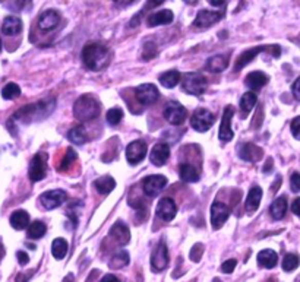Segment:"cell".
<instances>
[{
	"label": "cell",
	"instance_id": "obj_29",
	"mask_svg": "<svg viewBox=\"0 0 300 282\" xmlns=\"http://www.w3.org/2000/svg\"><path fill=\"white\" fill-rule=\"evenodd\" d=\"M94 187L97 189V192L100 195H108L116 187V182H115L113 177L104 175V177H100V178H97L94 182Z\"/></svg>",
	"mask_w": 300,
	"mask_h": 282
},
{
	"label": "cell",
	"instance_id": "obj_16",
	"mask_svg": "<svg viewBox=\"0 0 300 282\" xmlns=\"http://www.w3.org/2000/svg\"><path fill=\"white\" fill-rule=\"evenodd\" d=\"M60 22V13L54 9L44 10L39 18V28L44 32L54 29Z\"/></svg>",
	"mask_w": 300,
	"mask_h": 282
},
{
	"label": "cell",
	"instance_id": "obj_48",
	"mask_svg": "<svg viewBox=\"0 0 300 282\" xmlns=\"http://www.w3.org/2000/svg\"><path fill=\"white\" fill-rule=\"evenodd\" d=\"M100 282H120V281L117 279V276L111 275V273H108V275H106V276H103V279H101Z\"/></svg>",
	"mask_w": 300,
	"mask_h": 282
},
{
	"label": "cell",
	"instance_id": "obj_47",
	"mask_svg": "<svg viewBox=\"0 0 300 282\" xmlns=\"http://www.w3.org/2000/svg\"><path fill=\"white\" fill-rule=\"evenodd\" d=\"M299 205H300V199H299V197H296V199L293 200V204H291V211H293V214L297 215V216L300 215Z\"/></svg>",
	"mask_w": 300,
	"mask_h": 282
},
{
	"label": "cell",
	"instance_id": "obj_41",
	"mask_svg": "<svg viewBox=\"0 0 300 282\" xmlns=\"http://www.w3.org/2000/svg\"><path fill=\"white\" fill-rule=\"evenodd\" d=\"M203 254V246L201 243H196L192 247V250H191V259L194 260V262H199L201 260V257H202Z\"/></svg>",
	"mask_w": 300,
	"mask_h": 282
},
{
	"label": "cell",
	"instance_id": "obj_10",
	"mask_svg": "<svg viewBox=\"0 0 300 282\" xmlns=\"http://www.w3.org/2000/svg\"><path fill=\"white\" fill-rule=\"evenodd\" d=\"M230 216V208L223 202H218L215 200L211 205V225H213L214 230H218L221 228L226 221L229 219Z\"/></svg>",
	"mask_w": 300,
	"mask_h": 282
},
{
	"label": "cell",
	"instance_id": "obj_25",
	"mask_svg": "<svg viewBox=\"0 0 300 282\" xmlns=\"http://www.w3.org/2000/svg\"><path fill=\"white\" fill-rule=\"evenodd\" d=\"M262 199V189L259 186H253L251 190H249V195L246 197V211L248 212H255L258 208H259V204H261Z\"/></svg>",
	"mask_w": 300,
	"mask_h": 282
},
{
	"label": "cell",
	"instance_id": "obj_22",
	"mask_svg": "<svg viewBox=\"0 0 300 282\" xmlns=\"http://www.w3.org/2000/svg\"><path fill=\"white\" fill-rule=\"evenodd\" d=\"M272 46H259V47H255V49H251V50H246V51H243L242 54L239 56V58H237V62H236V66H234V69L236 70H240L242 68H245L249 62H251L252 58L256 57L258 56V53H261L262 50H270L271 49Z\"/></svg>",
	"mask_w": 300,
	"mask_h": 282
},
{
	"label": "cell",
	"instance_id": "obj_21",
	"mask_svg": "<svg viewBox=\"0 0 300 282\" xmlns=\"http://www.w3.org/2000/svg\"><path fill=\"white\" fill-rule=\"evenodd\" d=\"M256 260H258V265L261 268L272 269V268H275V265L278 262V254L275 253L274 250H271V249H265V250H261L258 253Z\"/></svg>",
	"mask_w": 300,
	"mask_h": 282
},
{
	"label": "cell",
	"instance_id": "obj_37",
	"mask_svg": "<svg viewBox=\"0 0 300 282\" xmlns=\"http://www.w3.org/2000/svg\"><path fill=\"white\" fill-rule=\"evenodd\" d=\"M21 95V88L16 85V84H13V82H9V84H6L5 88L2 89V97L5 98V99H15V98H18Z\"/></svg>",
	"mask_w": 300,
	"mask_h": 282
},
{
	"label": "cell",
	"instance_id": "obj_35",
	"mask_svg": "<svg viewBox=\"0 0 300 282\" xmlns=\"http://www.w3.org/2000/svg\"><path fill=\"white\" fill-rule=\"evenodd\" d=\"M47 231V228H46V224L43 223V221H34V223H31L28 225V238L31 240H39L41 238L44 234Z\"/></svg>",
	"mask_w": 300,
	"mask_h": 282
},
{
	"label": "cell",
	"instance_id": "obj_13",
	"mask_svg": "<svg viewBox=\"0 0 300 282\" xmlns=\"http://www.w3.org/2000/svg\"><path fill=\"white\" fill-rule=\"evenodd\" d=\"M221 19V13L218 12H213V10L202 9L198 12L196 18L194 21V28L198 29H207L210 28L211 25H214L215 22Z\"/></svg>",
	"mask_w": 300,
	"mask_h": 282
},
{
	"label": "cell",
	"instance_id": "obj_46",
	"mask_svg": "<svg viewBox=\"0 0 300 282\" xmlns=\"http://www.w3.org/2000/svg\"><path fill=\"white\" fill-rule=\"evenodd\" d=\"M16 257H18V260H20V263L22 266H25V265L29 262V256L25 253V252H18V253H16Z\"/></svg>",
	"mask_w": 300,
	"mask_h": 282
},
{
	"label": "cell",
	"instance_id": "obj_17",
	"mask_svg": "<svg viewBox=\"0 0 300 282\" xmlns=\"http://www.w3.org/2000/svg\"><path fill=\"white\" fill-rule=\"evenodd\" d=\"M170 156V146L167 144H157L149 152V161L157 167L164 166Z\"/></svg>",
	"mask_w": 300,
	"mask_h": 282
},
{
	"label": "cell",
	"instance_id": "obj_53",
	"mask_svg": "<svg viewBox=\"0 0 300 282\" xmlns=\"http://www.w3.org/2000/svg\"><path fill=\"white\" fill-rule=\"evenodd\" d=\"M0 51H2V39H0Z\"/></svg>",
	"mask_w": 300,
	"mask_h": 282
},
{
	"label": "cell",
	"instance_id": "obj_40",
	"mask_svg": "<svg viewBox=\"0 0 300 282\" xmlns=\"http://www.w3.org/2000/svg\"><path fill=\"white\" fill-rule=\"evenodd\" d=\"M75 159H77V152H75L72 148H68L66 154H65L63 159H62V163H60V170H66V168H69V166H70Z\"/></svg>",
	"mask_w": 300,
	"mask_h": 282
},
{
	"label": "cell",
	"instance_id": "obj_14",
	"mask_svg": "<svg viewBox=\"0 0 300 282\" xmlns=\"http://www.w3.org/2000/svg\"><path fill=\"white\" fill-rule=\"evenodd\" d=\"M234 114V108L232 106H227L224 108L223 118H221V126L218 132V137L223 142H229L233 139V129H232V117Z\"/></svg>",
	"mask_w": 300,
	"mask_h": 282
},
{
	"label": "cell",
	"instance_id": "obj_11",
	"mask_svg": "<svg viewBox=\"0 0 300 282\" xmlns=\"http://www.w3.org/2000/svg\"><path fill=\"white\" fill-rule=\"evenodd\" d=\"M135 95L142 106H151L160 98V91L153 84H144L136 88Z\"/></svg>",
	"mask_w": 300,
	"mask_h": 282
},
{
	"label": "cell",
	"instance_id": "obj_27",
	"mask_svg": "<svg viewBox=\"0 0 300 282\" xmlns=\"http://www.w3.org/2000/svg\"><path fill=\"white\" fill-rule=\"evenodd\" d=\"M267 82H268V76L264 72H259V70L251 72L245 79V85L251 88V89H261Z\"/></svg>",
	"mask_w": 300,
	"mask_h": 282
},
{
	"label": "cell",
	"instance_id": "obj_1",
	"mask_svg": "<svg viewBox=\"0 0 300 282\" xmlns=\"http://www.w3.org/2000/svg\"><path fill=\"white\" fill-rule=\"evenodd\" d=\"M110 58H111L110 50L98 43L88 44L82 50V60L89 70H101L106 68Z\"/></svg>",
	"mask_w": 300,
	"mask_h": 282
},
{
	"label": "cell",
	"instance_id": "obj_28",
	"mask_svg": "<svg viewBox=\"0 0 300 282\" xmlns=\"http://www.w3.org/2000/svg\"><path fill=\"white\" fill-rule=\"evenodd\" d=\"M256 101H258V98H256L255 92L248 91V92L243 94L242 98H240V116H242V118L248 117V114L252 111V108L255 107Z\"/></svg>",
	"mask_w": 300,
	"mask_h": 282
},
{
	"label": "cell",
	"instance_id": "obj_12",
	"mask_svg": "<svg viewBox=\"0 0 300 282\" xmlns=\"http://www.w3.org/2000/svg\"><path fill=\"white\" fill-rule=\"evenodd\" d=\"M167 186V178L161 174H153L148 175L144 183H142V189L145 192L146 196L149 197H154L157 196L163 189Z\"/></svg>",
	"mask_w": 300,
	"mask_h": 282
},
{
	"label": "cell",
	"instance_id": "obj_4",
	"mask_svg": "<svg viewBox=\"0 0 300 282\" xmlns=\"http://www.w3.org/2000/svg\"><path fill=\"white\" fill-rule=\"evenodd\" d=\"M214 122H215V116L207 108L195 110V113L191 117V126L194 127L196 132H199V133H203V132L210 130L213 127Z\"/></svg>",
	"mask_w": 300,
	"mask_h": 282
},
{
	"label": "cell",
	"instance_id": "obj_5",
	"mask_svg": "<svg viewBox=\"0 0 300 282\" xmlns=\"http://www.w3.org/2000/svg\"><path fill=\"white\" fill-rule=\"evenodd\" d=\"M188 116L186 108L179 101H168L164 106V118L173 126L182 125Z\"/></svg>",
	"mask_w": 300,
	"mask_h": 282
},
{
	"label": "cell",
	"instance_id": "obj_38",
	"mask_svg": "<svg viewBox=\"0 0 300 282\" xmlns=\"http://www.w3.org/2000/svg\"><path fill=\"white\" fill-rule=\"evenodd\" d=\"M281 265H283V269H284L286 272H293V271L297 269V266H299V257H297V254L293 253L286 254Z\"/></svg>",
	"mask_w": 300,
	"mask_h": 282
},
{
	"label": "cell",
	"instance_id": "obj_24",
	"mask_svg": "<svg viewBox=\"0 0 300 282\" xmlns=\"http://www.w3.org/2000/svg\"><path fill=\"white\" fill-rule=\"evenodd\" d=\"M22 31V21L18 16H6L2 24V32L5 35H16Z\"/></svg>",
	"mask_w": 300,
	"mask_h": 282
},
{
	"label": "cell",
	"instance_id": "obj_30",
	"mask_svg": "<svg viewBox=\"0 0 300 282\" xmlns=\"http://www.w3.org/2000/svg\"><path fill=\"white\" fill-rule=\"evenodd\" d=\"M287 212V199L284 196L277 197L270 206V214L274 219H283Z\"/></svg>",
	"mask_w": 300,
	"mask_h": 282
},
{
	"label": "cell",
	"instance_id": "obj_9",
	"mask_svg": "<svg viewBox=\"0 0 300 282\" xmlns=\"http://www.w3.org/2000/svg\"><path fill=\"white\" fill-rule=\"evenodd\" d=\"M68 199V195L65 190H49V192H44L43 195L40 196V204L44 209H54V208H59L60 205L63 204L65 200Z\"/></svg>",
	"mask_w": 300,
	"mask_h": 282
},
{
	"label": "cell",
	"instance_id": "obj_50",
	"mask_svg": "<svg viewBox=\"0 0 300 282\" xmlns=\"http://www.w3.org/2000/svg\"><path fill=\"white\" fill-rule=\"evenodd\" d=\"M210 5H213V6H215V8H218V6H224V5H226V2H214V0H211V2H210Z\"/></svg>",
	"mask_w": 300,
	"mask_h": 282
},
{
	"label": "cell",
	"instance_id": "obj_42",
	"mask_svg": "<svg viewBox=\"0 0 300 282\" xmlns=\"http://www.w3.org/2000/svg\"><path fill=\"white\" fill-rule=\"evenodd\" d=\"M236 265H237V260L236 259H229L221 265V271L224 273H232L234 269H236Z\"/></svg>",
	"mask_w": 300,
	"mask_h": 282
},
{
	"label": "cell",
	"instance_id": "obj_8",
	"mask_svg": "<svg viewBox=\"0 0 300 282\" xmlns=\"http://www.w3.org/2000/svg\"><path fill=\"white\" fill-rule=\"evenodd\" d=\"M148 146L144 140H134L126 148V159L130 166H136L144 161L146 156Z\"/></svg>",
	"mask_w": 300,
	"mask_h": 282
},
{
	"label": "cell",
	"instance_id": "obj_33",
	"mask_svg": "<svg viewBox=\"0 0 300 282\" xmlns=\"http://www.w3.org/2000/svg\"><path fill=\"white\" fill-rule=\"evenodd\" d=\"M68 139L72 144H75V145H82V144H85L88 140V135L85 127L75 126L73 129H70L68 133Z\"/></svg>",
	"mask_w": 300,
	"mask_h": 282
},
{
	"label": "cell",
	"instance_id": "obj_44",
	"mask_svg": "<svg viewBox=\"0 0 300 282\" xmlns=\"http://www.w3.org/2000/svg\"><path fill=\"white\" fill-rule=\"evenodd\" d=\"M300 117H294L293 118V122H291L290 129H291V133H293V136L296 137V139H299V133H300Z\"/></svg>",
	"mask_w": 300,
	"mask_h": 282
},
{
	"label": "cell",
	"instance_id": "obj_3",
	"mask_svg": "<svg viewBox=\"0 0 300 282\" xmlns=\"http://www.w3.org/2000/svg\"><path fill=\"white\" fill-rule=\"evenodd\" d=\"M207 78L201 73H186L182 80V89L189 95H202L207 89Z\"/></svg>",
	"mask_w": 300,
	"mask_h": 282
},
{
	"label": "cell",
	"instance_id": "obj_34",
	"mask_svg": "<svg viewBox=\"0 0 300 282\" xmlns=\"http://www.w3.org/2000/svg\"><path fill=\"white\" fill-rule=\"evenodd\" d=\"M68 241L65 240V238H54V241L51 243V254L54 256V259H58V260H62L66 253H68Z\"/></svg>",
	"mask_w": 300,
	"mask_h": 282
},
{
	"label": "cell",
	"instance_id": "obj_19",
	"mask_svg": "<svg viewBox=\"0 0 300 282\" xmlns=\"http://www.w3.org/2000/svg\"><path fill=\"white\" fill-rule=\"evenodd\" d=\"M173 12L168 9L160 10V12H155V13H151L146 19V24L149 27H158V25H168L173 22Z\"/></svg>",
	"mask_w": 300,
	"mask_h": 282
},
{
	"label": "cell",
	"instance_id": "obj_18",
	"mask_svg": "<svg viewBox=\"0 0 300 282\" xmlns=\"http://www.w3.org/2000/svg\"><path fill=\"white\" fill-rule=\"evenodd\" d=\"M108 234H110V237H113L120 246H125V244L129 243V240H130V231H129L127 225L123 224L122 221H117L116 224L110 228Z\"/></svg>",
	"mask_w": 300,
	"mask_h": 282
},
{
	"label": "cell",
	"instance_id": "obj_7",
	"mask_svg": "<svg viewBox=\"0 0 300 282\" xmlns=\"http://www.w3.org/2000/svg\"><path fill=\"white\" fill-rule=\"evenodd\" d=\"M168 266V249L164 241L155 246L154 252L151 254V268L154 272H161Z\"/></svg>",
	"mask_w": 300,
	"mask_h": 282
},
{
	"label": "cell",
	"instance_id": "obj_39",
	"mask_svg": "<svg viewBox=\"0 0 300 282\" xmlns=\"http://www.w3.org/2000/svg\"><path fill=\"white\" fill-rule=\"evenodd\" d=\"M106 118L111 126H116V125H119L122 122V118H123V111L119 107L111 108V110L107 111Z\"/></svg>",
	"mask_w": 300,
	"mask_h": 282
},
{
	"label": "cell",
	"instance_id": "obj_43",
	"mask_svg": "<svg viewBox=\"0 0 300 282\" xmlns=\"http://www.w3.org/2000/svg\"><path fill=\"white\" fill-rule=\"evenodd\" d=\"M290 187H291V192H294V193H299V190H300V174L299 173H293V175H291V180H290Z\"/></svg>",
	"mask_w": 300,
	"mask_h": 282
},
{
	"label": "cell",
	"instance_id": "obj_51",
	"mask_svg": "<svg viewBox=\"0 0 300 282\" xmlns=\"http://www.w3.org/2000/svg\"><path fill=\"white\" fill-rule=\"evenodd\" d=\"M2 254H3V246L0 244V257H2Z\"/></svg>",
	"mask_w": 300,
	"mask_h": 282
},
{
	"label": "cell",
	"instance_id": "obj_45",
	"mask_svg": "<svg viewBox=\"0 0 300 282\" xmlns=\"http://www.w3.org/2000/svg\"><path fill=\"white\" fill-rule=\"evenodd\" d=\"M300 78H297L294 80V84H293V87H291V91H293V95L296 99H300Z\"/></svg>",
	"mask_w": 300,
	"mask_h": 282
},
{
	"label": "cell",
	"instance_id": "obj_15",
	"mask_svg": "<svg viewBox=\"0 0 300 282\" xmlns=\"http://www.w3.org/2000/svg\"><path fill=\"white\" fill-rule=\"evenodd\" d=\"M177 214V206L175 200L172 197H163L158 205H157V215L163 219V221H172Z\"/></svg>",
	"mask_w": 300,
	"mask_h": 282
},
{
	"label": "cell",
	"instance_id": "obj_49",
	"mask_svg": "<svg viewBox=\"0 0 300 282\" xmlns=\"http://www.w3.org/2000/svg\"><path fill=\"white\" fill-rule=\"evenodd\" d=\"M271 167H272V159L270 158V159H268V164H267V166H264V173H270V171H271Z\"/></svg>",
	"mask_w": 300,
	"mask_h": 282
},
{
	"label": "cell",
	"instance_id": "obj_26",
	"mask_svg": "<svg viewBox=\"0 0 300 282\" xmlns=\"http://www.w3.org/2000/svg\"><path fill=\"white\" fill-rule=\"evenodd\" d=\"M10 225H12L15 230H18V231L28 228L29 225L28 212L24 211V209H18V211L12 212V215H10Z\"/></svg>",
	"mask_w": 300,
	"mask_h": 282
},
{
	"label": "cell",
	"instance_id": "obj_23",
	"mask_svg": "<svg viewBox=\"0 0 300 282\" xmlns=\"http://www.w3.org/2000/svg\"><path fill=\"white\" fill-rule=\"evenodd\" d=\"M227 66H229V54H217L207 60L205 68L213 73H218V72H223Z\"/></svg>",
	"mask_w": 300,
	"mask_h": 282
},
{
	"label": "cell",
	"instance_id": "obj_31",
	"mask_svg": "<svg viewBox=\"0 0 300 282\" xmlns=\"http://www.w3.org/2000/svg\"><path fill=\"white\" fill-rule=\"evenodd\" d=\"M179 175L186 183H196V182H199V173L191 164H182L180 170H179Z\"/></svg>",
	"mask_w": 300,
	"mask_h": 282
},
{
	"label": "cell",
	"instance_id": "obj_20",
	"mask_svg": "<svg viewBox=\"0 0 300 282\" xmlns=\"http://www.w3.org/2000/svg\"><path fill=\"white\" fill-rule=\"evenodd\" d=\"M239 155L245 161H251L255 163L262 158V149L259 146L253 145V144H245L239 148Z\"/></svg>",
	"mask_w": 300,
	"mask_h": 282
},
{
	"label": "cell",
	"instance_id": "obj_2",
	"mask_svg": "<svg viewBox=\"0 0 300 282\" xmlns=\"http://www.w3.org/2000/svg\"><path fill=\"white\" fill-rule=\"evenodd\" d=\"M101 111V104L94 95L85 94L81 98H78L73 104V116L79 122H89L98 117Z\"/></svg>",
	"mask_w": 300,
	"mask_h": 282
},
{
	"label": "cell",
	"instance_id": "obj_52",
	"mask_svg": "<svg viewBox=\"0 0 300 282\" xmlns=\"http://www.w3.org/2000/svg\"><path fill=\"white\" fill-rule=\"evenodd\" d=\"M213 282H223V281H220V279H218V278H215V279H214Z\"/></svg>",
	"mask_w": 300,
	"mask_h": 282
},
{
	"label": "cell",
	"instance_id": "obj_32",
	"mask_svg": "<svg viewBox=\"0 0 300 282\" xmlns=\"http://www.w3.org/2000/svg\"><path fill=\"white\" fill-rule=\"evenodd\" d=\"M180 79H182V76H180V73H179L177 70H167V72L160 75L158 80H160V84H161L163 87L175 88L176 85L180 82Z\"/></svg>",
	"mask_w": 300,
	"mask_h": 282
},
{
	"label": "cell",
	"instance_id": "obj_36",
	"mask_svg": "<svg viewBox=\"0 0 300 282\" xmlns=\"http://www.w3.org/2000/svg\"><path fill=\"white\" fill-rule=\"evenodd\" d=\"M129 263V254L125 250H120V252H117L115 256H113V259H111V262H110V268L111 269H122L123 266H126Z\"/></svg>",
	"mask_w": 300,
	"mask_h": 282
},
{
	"label": "cell",
	"instance_id": "obj_6",
	"mask_svg": "<svg viewBox=\"0 0 300 282\" xmlns=\"http://www.w3.org/2000/svg\"><path fill=\"white\" fill-rule=\"evenodd\" d=\"M47 173V155L46 154H37L31 159L29 164V180L31 182H40L46 177Z\"/></svg>",
	"mask_w": 300,
	"mask_h": 282
}]
</instances>
